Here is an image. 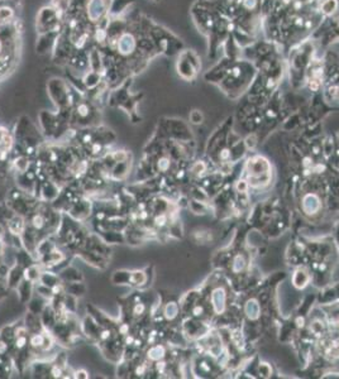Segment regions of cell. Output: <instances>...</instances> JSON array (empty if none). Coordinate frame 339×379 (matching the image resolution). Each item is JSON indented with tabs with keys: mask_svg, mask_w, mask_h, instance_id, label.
I'll use <instances>...</instances> for the list:
<instances>
[{
	"mask_svg": "<svg viewBox=\"0 0 339 379\" xmlns=\"http://www.w3.org/2000/svg\"><path fill=\"white\" fill-rule=\"evenodd\" d=\"M146 311H147V306H146L144 302H142V301L133 302V305H132V307H131V315L134 317V319H139V317H142L143 315L146 314Z\"/></svg>",
	"mask_w": 339,
	"mask_h": 379,
	"instance_id": "cell-35",
	"label": "cell"
},
{
	"mask_svg": "<svg viewBox=\"0 0 339 379\" xmlns=\"http://www.w3.org/2000/svg\"><path fill=\"white\" fill-rule=\"evenodd\" d=\"M288 55V71L293 81L305 80V72L314 60L315 48L311 39L303 41L290 49Z\"/></svg>",
	"mask_w": 339,
	"mask_h": 379,
	"instance_id": "cell-1",
	"label": "cell"
},
{
	"mask_svg": "<svg viewBox=\"0 0 339 379\" xmlns=\"http://www.w3.org/2000/svg\"><path fill=\"white\" fill-rule=\"evenodd\" d=\"M224 304H226V293L223 290L218 288L213 292V306L216 312H222L224 310Z\"/></svg>",
	"mask_w": 339,
	"mask_h": 379,
	"instance_id": "cell-32",
	"label": "cell"
},
{
	"mask_svg": "<svg viewBox=\"0 0 339 379\" xmlns=\"http://www.w3.org/2000/svg\"><path fill=\"white\" fill-rule=\"evenodd\" d=\"M13 163H14V167H15V168H17L18 173H19V172L28 171V169H29V164H31V163H29L28 156H26V155L18 156V157L15 158L14 162H13Z\"/></svg>",
	"mask_w": 339,
	"mask_h": 379,
	"instance_id": "cell-36",
	"label": "cell"
},
{
	"mask_svg": "<svg viewBox=\"0 0 339 379\" xmlns=\"http://www.w3.org/2000/svg\"><path fill=\"white\" fill-rule=\"evenodd\" d=\"M25 278V268L22 266H19L18 263H15L12 268H9L7 275V286L8 288H17L18 285L23 281Z\"/></svg>",
	"mask_w": 339,
	"mask_h": 379,
	"instance_id": "cell-15",
	"label": "cell"
},
{
	"mask_svg": "<svg viewBox=\"0 0 339 379\" xmlns=\"http://www.w3.org/2000/svg\"><path fill=\"white\" fill-rule=\"evenodd\" d=\"M65 123H68V121H66L60 115V113L42 110L41 114H39V124H41L44 136L47 137H57L58 132L65 134L67 132V129H62Z\"/></svg>",
	"mask_w": 339,
	"mask_h": 379,
	"instance_id": "cell-8",
	"label": "cell"
},
{
	"mask_svg": "<svg viewBox=\"0 0 339 379\" xmlns=\"http://www.w3.org/2000/svg\"><path fill=\"white\" fill-rule=\"evenodd\" d=\"M136 0H110L108 15L109 17H124L127 9L134 4Z\"/></svg>",
	"mask_w": 339,
	"mask_h": 379,
	"instance_id": "cell-13",
	"label": "cell"
},
{
	"mask_svg": "<svg viewBox=\"0 0 339 379\" xmlns=\"http://www.w3.org/2000/svg\"><path fill=\"white\" fill-rule=\"evenodd\" d=\"M36 290H37V292H38L39 296H42L43 298L49 299V301H51V299L55 297L54 293H52L51 288L47 287V286L41 285V283H38V286L36 287Z\"/></svg>",
	"mask_w": 339,
	"mask_h": 379,
	"instance_id": "cell-40",
	"label": "cell"
},
{
	"mask_svg": "<svg viewBox=\"0 0 339 379\" xmlns=\"http://www.w3.org/2000/svg\"><path fill=\"white\" fill-rule=\"evenodd\" d=\"M112 157H113V160L115 161V163L131 161V155H129L127 150H123V149L114 150V152H112Z\"/></svg>",
	"mask_w": 339,
	"mask_h": 379,
	"instance_id": "cell-39",
	"label": "cell"
},
{
	"mask_svg": "<svg viewBox=\"0 0 339 379\" xmlns=\"http://www.w3.org/2000/svg\"><path fill=\"white\" fill-rule=\"evenodd\" d=\"M60 187H58V184L55 181H47L42 182V196L41 197L43 198L44 201H55L60 195Z\"/></svg>",
	"mask_w": 339,
	"mask_h": 379,
	"instance_id": "cell-17",
	"label": "cell"
},
{
	"mask_svg": "<svg viewBox=\"0 0 339 379\" xmlns=\"http://www.w3.org/2000/svg\"><path fill=\"white\" fill-rule=\"evenodd\" d=\"M23 322H25L26 327H27L29 334L39 333V331L44 330L43 325H42V321H41V316H39V315L32 314V312L28 311L27 315L25 316Z\"/></svg>",
	"mask_w": 339,
	"mask_h": 379,
	"instance_id": "cell-20",
	"label": "cell"
},
{
	"mask_svg": "<svg viewBox=\"0 0 339 379\" xmlns=\"http://www.w3.org/2000/svg\"><path fill=\"white\" fill-rule=\"evenodd\" d=\"M258 304L256 301H250L247 305V314L251 319H257L258 317Z\"/></svg>",
	"mask_w": 339,
	"mask_h": 379,
	"instance_id": "cell-42",
	"label": "cell"
},
{
	"mask_svg": "<svg viewBox=\"0 0 339 379\" xmlns=\"http://www.w3.org/2000/svg\"><path fill=\"white\" fill-rule=\"evenodd\" d=\"M156 166H157V169L160 172H166L168 171L170 166H171V161H170V158L166 157V156H162V157L158 158Z\"/></svg>",
	"mask_w": 339,
	"mask_h": 379,
	"instance_id": "cell-41",
	"label": "cell"
},
{
	"mask_svg": "<svg viewBox=\"0 0 339 379\" xmlns=\"http://www.w3.org/2000/svg\"><path fill=\"white\" fill-rule=\"evenodd\" d=\"M33 288H34V283L31 282V281L26 280L23 278L22 282L18 285V287L15 288L18 292V299L22 305L28 304L29 299L32 298V295H33Z\"/></svg>",
	"mask_w": 339,
	"mask_h": 379,
	"instance_id": "cell-16",
	"label": "cell"
},
{
	"mask_svg": "<svg viewBox=\"0 0 339 379\" xmlns=\"http://www.w3.org/2000/svg\"><path fill=\"white\" fill-rule=\"evenodd\" d=\"M133 374H136L137 377H143L144 374H147V365H146L144 363L138 364L136 368H134Z\"/></svg>",
	"mask_w": 339,
	"mask_h": 379,
	"instance_id": "cell-45",
	"label": "cell"
},
{
	"mask_svg": "<svg viewBox=\"0 0 339 379\" xmlns=\"http://www.w3.org/2000/svg\"><path fill=\"white\" fill-rule=\"evenodd\" d=\"M201 68V62L199 56L191 49H182L177 55L176 71L185 81H192L198 76Z\"/></svg>",
	"mask_w": 339,
	"mask_h": 379,
	"instance_id": "cell-4",
	"label": "cell"
},
{
	"mask_svg": "<svg viewBox=\"0 0 339 379\" xmlns=\"http://www.w3.org/2000/svg\"><path fill=\"white\" fill-rule=\"evenodd\" d=\"M165 317L167 320H174L175 317L179 314V306H177L176 302H168L165 307Z\"/></svg>",
	"mask_w": 339,
	"mask_h": 379,
	"instance_id": "cell-38",
	"label": "cell"
},
{
	"mask_svg": "<svg viewBox=\"0 0 339 379\" xmlns=\"http://www.w3.org/2000/svg\"><path fill=\"white\" fill-rule=\"evenodd\" d=\"M153 222H155V226L163 228L167 225L168 217L166 214H158V215H156L155 219H153Z\"/></svg>",
	"mask_w": 339,
	"mask_h": 379,
	"instance_id": "cell-43",
	"label": "cell"
},
{
	"mask_svg": "<svg viewBox=\"0 0 339 379\" xmlns=\"http://www.w3.org/2000/svg\"><path fill=\"white\" fill-rule=\"evenodd\" d=\"M41 138L38 131L36 127L33 125L29 118L27 116H22L19 121L17 123V128H15V139L18 140L20 147H37L38 144V139Z\"/></svg>",
	"mask_w": 339,
	"mask_h": 379,
	"instance_id": "cell-7",
	"label": "cell"
},
{
	"mask_svg": "<svg viewBox=\"0 0 339 379\" xmlns=\"http://www.w3.org/2000/svg\"><path fill=\"white\" fill-rule=\"evenodd\" d=\"M17 263L22 266L23 268L33 264V259H32V254L28 250H20L17 253Z\"/></svg>",
	"mask_w": 339,
	"mask_h": 379,
	"instance_id": "cell-37",
	"label": "cell"
},
{
	"mask_svg": "<svg viewBox=\"0 0 339 379\" xmlns=\"http://www.w3.org/2000/svg\"><path fill=\"white\" fill-rule=\"evenodd\" d=\"M201 171H204V166L201 163H197L192 167V172L194 173H201Z\"/></svg>",
	"mask_w": 339,
	"mask_h": 379,
	"instance_id": "cell-47",
	"label": "cell"
},
{
	"mask_svg": "<svg viewBox=\"0 0 339 379\" xmlns=\"http://www.w3.org/2000/svg\"><path fill=\"white\" fill-rule=\"evenodd\" d=\"M108 9H109V0H89L85 9V15L90 23L96 24L108 17Z\"/></svg>",
	"mask_w": 339,
	"mask_h": 379,
	"instance_id": "cell-9",
	"label": "cell"
},
{
	"mask_svg": "<svg viewBox=\"0 0 339 379\" xmlns=\"http://www.w3.org/2000/svg\"><path fill=\"white\" fill-rule=\"evenodd\" d=\"M65 259H66L65 254H63L62 251H61L60 249H58L56 246V248H55L52 251H50L49 254L41 257V258H39V261H41L42 266L50 269V268H54V267H57L58 264L62 263Z\"/></svg>",
	"mask_w": 339,
	"mask_h": 379,
	"instance_id": "cell-14",
	"label": "cell"
},
{
	"mask_svg": "<svg viewBox=\"0 0 339 379\" xmlns=\"http://www.w3.org/2000/svg\"><path fill=\"white\" fill-rule=\"evenodd\" d=\"M61 282H62V281H61L60 275H58L57 273H54L51 271L42 272L41 277H39V281H38V283H41V285H43V286H47V287H50V288H52L54 286H56Z\"/></svg>",
	"mask_w": 339,
	"mask_h": 379,
	"instance_id": "cell-27",
	"label": "cell"
},
{
	"mask_svg": "<svg viewBox=\"0 0 339 379\" xmlns=\"http://www.w3.org/2000/svg\"><path fill=\"white\" fill-rule=\"evenodd\" d=\"M65 290L66 293H68V295L75 296V297H81V296H84L85 292H86V286L84 285L83 281H79V282H68L65 283Z\"/></svg>",
	"mask_w": 339,
	"mask_h": 379,
	"instance_id": "cell-26",
	"label": "cell"
},
{
	"mask_svg": "<svg viewBox=\"0 0 339 379\" xmlns=\"http://www.w3.org/2000/svg\"><path fill=\"white\" fill-rule=\"evenodd\" d=\"M100 326L96 322V320L91 316V315H87L84 317V320L81 321V331L87 339L92 341H98V336H99Z\"/></svg>",
	"mask_w": 339,
	"mask_h": 379,
	"instance_id": "cell-12",
	"label": "cell"
},
{
	"mask_svg": "<svg viewBox=\"0 0 339 379\" xmlns=\"http://www.w3.org/2000/svg\"><path fill=\"white\" fill-rule=\"evenodd\" d=\"M72 374H74V378H79V379H87L90 377L89 372H87V370H85V369L75 370Z\"/></svg>",
	"mask_w": 339,
	"mask_h": 379,
	"instance_id": "cell-46",
	"label": "cell"
},
{
	"mask_svg": "<svg viewBox=\"0 0 339 379\" xmlns=\"http://www.w3.org/2000/svg\"><path fill=\"white\" fill-rule=\"evenodd\" d=\"M41 316V321L42 325H43L44 330L51 331L54 329V326L56 325L57 322V314L55 311V309L52 307V305H47L46 309L42 311V314L39 315Z\"/></svg>",
	"mask_w": 339,
	"mask_h": 379,
	"instance_id": "cell-19",
	"label": "cell"
},
{
	"mask_svg": "<svg viewBox=\"0 0 339 379\" xmlns=\"http://www.w3.org/2000/svg\"><path fill=\"white\" fill-rule=\"evenodd\" d=\"M0 339H2L3 341H5L8 345H12L13 341H14V339H15L14 325H9V326L3 327L2 331H0Z\"/></svg>",
	"mask_w": 339,
	"mask_h": 379,
	"instance_id": "cell-33",
	"label": "cell"
},
{
	"mask_svg": "<svg viewBox=\"0 0 339 379\" xmlns=\"http://www.w3.org/2000/svg\"><path fill=\"white\" fill-rule=\"evenodd\" d=\"M36 27L38 34L51 31H62L63 14L52 5L43 7L37 14Z\"/></svg>",
	"mask_w": 339,
	"mask_h": 379,
	"instance_id": "cell-5",
	"label": "cell"
},
{
	"mask_svg": "<svg viewBox=\"0 0 339 379\" xmlns=\"http://www.w3.org/2000/svg\"><path fill=\"white\" fill-rule=\"evenodd\" d=\"M165 354H166L165 348H163L162 345H160V344H157V345H152L147 350L148 360H151V362H155V363L162 360L163 358H165Z\"/></svg>",
	"mask_w": 339,
	"mask_h": 379,
	"instance_id": "cell-29",
	"label": "cell"
},
{
	"mask_svg": "<svg viewBox=\"0 0 339 379\" xmlns=\"http://www.w3.org/2000/svg\"><path fill=\"white\" fill-rule=\"evenodd\" d=\"M49 299L43 298L42 296L38 295V297H32L31 299H29L28 302V311L32 312V314H36V315H41L42 311H43L44 309H46V306L49 304Z\"/></svg>",
	"mask_w": 339,
	"mask_h": 379,
	"instance_id": "cell-24",
	"label": "cell"
},
{
	"mask_svg": "<svg viewBox=\"0 0 339 379\" xmlns=\"http://www.w3.org/2000/svg\"><path fill=\"white\" fill-rule=\"evenodd\" d=\"M103 81H104V79H103V73L96 72V71L89 70V71H86L83 76V82H84L85 89H86V92L94 90L95 87L99 86Z\"/></svg>",
	"mask_w": 339,
	"mask_h": 379,
	"instance_id": "cell-18",
	"label": "cell"
},
{
	"mask_svg": "<svg viewBox=\"0 0 339 379\" xmlns=\"http://www.w3.org/2000/svg\"><path fill=\"white\" fill-rule=\"evenodd\" d=\"M190 121H191L192 124L203 123V114L199 110H192L191 113H190Z\"/></svg>",
	"mask_w": 339,
	"mask_h": 379,
	"instance_id": "cell-44",
	"label": "cell"
},
{
	"mask_svg": "<svg viewBox=\"0 0 339 379\" xmlns=\"http://www.w3.org/2000/svg\"><path fill=\"white\" fill-rule=\"evenodd\" d=\"M99 118V111L95 108L94 103L89 100H79L72 108V114H71V121L76 123L78 125L84 127H92L98 123Z\"/></svg>",
	"mask_w": 339,
	"mask_h": 379,
	"instance_id": "cell-6",
	"label": "cell"
},
{
	"mask_svg": "<svg viewBox=\"0 0 339 379\" xmlns=\"http://www.w3.org/2000/svg\"><path fill=\"white\" fill-rule=\"evenodd\" d=\"M147 282V274L143 271H132L131 272V281L129 285L134 287H142Z\"/></svg>",
	"mask_w": 339,
	"mask_h": 379,
	"instance_id": "cell-34",
	"label": "cell"
},
{
	"mask_svg": "<svg viewBox=\"0 0 339 379\" xmlns=\"http://www.w3.org/2000/svg\"><path fill=\"white\" fill-rule=\"evenodd\" d=\"M7 222L8 230H9L12 235H22L26 226H27V224L25 222V219H23L22 215H18V214H15L14 216L10 217Z\"/></svg>",
	"mask_w": 339,
	"mask_h": 379,
	"instance_id": "cell-21",
	"label": "cell"
},
{
	"mask_svg": "<svg viewBox=\"0 0 339 379\" xmlns=\"http://www.w3.org/2000/svg\"><path fill=\"white\" fill-rule=\"evenodd\" d=\"M47 92L54 104L56 105L58 111L72 110L74 105L79 102L75 99V95L79 91L70 86V82L63 80V79L54 78L47 82Z\"/></svg>",
	"mask_w": 339,
	"mask_h": 379,
	"instance_id": "cell-2",
	"label": "cell"
},
{
	"mask_svg": "<svg viewBox=\"0 0 339 379\" xmlns=\"http://www.w3.org/2000/svg\"><path fill=\"white\" fill-rule=\"evenodd\" d=\"M61 32L62 31H51V32H46V33L39 34L38 39H37V44H36L37 54L38 55L52 54V51H54V48H55V44H56Z\"/></svg>",
	"mask_w": 339,
	"mask_h": 379,
	"instance_id": "cell-10",
	"label": "cell"
},
{
	"mask_svg": "<svg viewBox=\"0 0 339 379\" xmlns=\"http://www.w3.org/2000/svg\"><path fill=\"white\" fill-rule=\"evenodd\" d=\"M129 169H131V161L115 163V166L110 169V176L113 180H123L129 173Z\"/></svg>",
	"mask_w": 339,
	"mask_h": 379,
	"instance_id": "cell-23",
	"label": "cell"
},
{
	"mask_svg": "<svg viewBox=\"0 0 339 379\" xmlns=\"http://www.w3.org/2000/svg\"><path fill=\"white\" fill-rule=\"evenodd\" d=\"M58 275H60L61 281L65 283L79 282V281L84 280L83 273H81V271H79L78 268H75V267H66V268H63L62 271L58 273Z\"/></svg>",
	"mask_w": 339,
	"mask_h": 379,
	"instance_id": "cell-22",
	"label": "cell"
},
{
	"mask_svg": "<svg viewBox=\"0 0 339 379\" xmlns=\"http://www.w3.org/2000/svg\"><path fill=\"white\" fill-rule=\"evenodd\" d=\"M303 208L304 211L308 214H315L319 211L320 209V201L318 196L315 195H306L303 200Z\"/></svg>",
	"mask_w": 339,
	"mask_h": 379,
	"instance_id": "cell-25",
	"label": "cell"
},
{
	"mask_svg": "<svg viewBox=\"0 0 339 379\" xmlns=\"http://www.w3.org/2000/svg\"><path fill=\"white\" fill-rule=\"evenodd\" d=\"M90 213H91V204L85 198L74 200L68 208V214L76 220H85L89 217Z\"/></svg>",
	"mask_w": 339,
	"mask_h": 379,
	"instance_id": "cell-11",
	"label": "cell"
},
{
	"mask_svg": "<svg viewBox=\"0 0 339 379\" xmlns=\"http://www.w3.org/2000/svg\"><path fill=\"white\" fill-rule=\"evenodd\" d=\"M42 272H43V271L39 268L38 264L33 263V264H31V266L26 267V268H25V278H26V280L31 281V282L37 283L39 281V277H41Z\"/></svg>",
	"mask_w": 339,
	"mask_h": 379,
	"instance_id": "cell-30",
	"label": "cell"
},
{
	"mask_svg": "<svg viewBox=\"0 0 339 379\" xmlns=\"http://www.w3.org/2000/svg\"><path fill=\"white\" fill-rule=\"evenodd\" d=\"M132 85V78H128L120 86L113 89V91L110 92L109 97H108V103L112 107L122 108L127 111V113H131V118L133 119V115L136 114V105L137 103L141 100L142 94H131L129 92V87Z\"/></svg>",
	"mask_w": 339,
	"mask_h": 379,
	"instance_id": "cell-3",
	"label": "cell"
},
{
	"mask_svg": "<svg viewBox=\"0 0 339 379\" xmlns=\"http://www.w3.org/2000/svg\"><path fill=\"white\" fill-rule=\"evenodd\" d=\"M62 302H63V309L67 314H72L75 315L76 311H78V297L75 296H71L68 293H65L62 296Z\"/></svg>",
	"mask_w": 339,
	"mask_h": 379,
	"instance_id": "cell-31",
	"label": "cell"
},
{
	"mask_svg": "<svg viewBox=\"0 0 339 379\" xmlns=\"http://www.w3.org/2000/svg\"><path fill=\"white\" fill-rule=\"evenodd\" d=\"M112 283L113 285H129V281H131V271H127V269H119L115 271L112 275Z\"/></svg>",
	"mask_w": 339,
	"mask_h": 379,
	"instance_id": "cell-28",
	"label": "cell"
},
{
	"mask_svg": "<svg viewBox=\"0 0 339 379\" xmlns=\"http://www.w3.org/2000/svg\"><path fill=\"white\" fill-rule=\"evenodd\" d=\"M155 2H160V0H155Z\"/></svg>",
	"mask_w": 339,
	"mask_h": 379,
	"instance_id": "cell-48",
	"label": "cell"
}]
</instances>
